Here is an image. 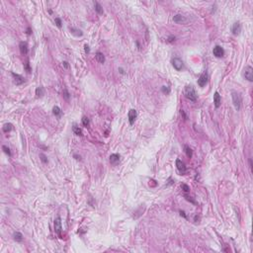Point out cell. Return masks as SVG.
Listing matches in <instances>:
<instances>
[{
    "label": "cell",
    "mask_w": 253,
    "mask_h": 253,
    "mask_svg": "<svg viewBox=\"0 0 253 253\" xmlns=\"http://www.w3.org/2000/svg\"><path fill=\"white\" fill-rule=\"evenodd\" d=\"M231 99H232V103H233V106L235 108L236 111H239L240 108H241V104H242V98H241V95L235 92V91H232L231 92Z\"/></svg>",
    "instance_id": "1"
},
{
    "label": "cell",
    "mask_w": 253,
    "mask_h": 253,
    "mask_svg": "<svg viewBox=\"0 0 253 253\" xmlns=\"http://www.w3.org/2000/svg\"><path fill=\"white\" fill-rule=\"evenodd\" d=\"M128 117H129V122L131 125H133L134 123V121L137 117V114H136V111L134 109H132L129 111V114H128Z\"/></svg>",
    "instance_id": "12"
},
{
    "label": "cell",
    "mask_w": 253,
    "mask_h": 253,
    "mask_svg": "<svg viewBox=\"0 0 253 253\" xmlns=\"http://www.w3.org/2000/svg\"><path fill=\"white\" fill-rule=\"evenodd\" d=\"M62 65H63L64 68H66V69L69 68V64H68V62H67V61H62Z\"/></svg>",
    "instance_id": "34"
},
{
    "label": "cell",
    "mask_w": 253,
    "mask_h": 253,
    "mask_svg": "<svg viewBox=\"0 0 253 253\" xmlns=\"http://www.w3.org/2000/svg\"><path fill=\"white\" fill-rule=\"evenodd\" d=\"M179 213H180V215H181L182 216H184L185 218H187V216L185 215V212H184V211H181V210H180V211H179Z\"/></svg>",
    "instance_id": "38"
},
{
    "label": "cell",
    "mask_w": 253,
    "mask_h": 253,
    "mask_svg": "<svg viewBox=\"0 0 253 253\" xmlns=\"http://www.w3.org/2000/svg\"><path fill=\"white\" fill-rule=\"evenodd\" d=\"M120 154L118 153H113L110 155V162L112 165H117L120 162Z\"/></svg>",
    "instance_id": "15"
},
{
    "label": "cell",
    "mask_w": 253,
    "mask_h": 253,
    "mask_svg": "<svg viewBox=\"0 0 253 253\" xmlns=\"http://www.w3.org/2000/svg\"><path fill=\"white\" fill-rule=\"evenodd\" d=\"M62 96L64 97V98L66 99V100H69L70 94H69V92H68L66 89H63V92H62Z\"/></svg>",
    "instance_id": "30"
},
{
    "label": "cell",
    "mask_w": 253,
    "mask_h": 253,
    "mask_svg": "<svg viewBox=\"0 0 253 253\" xmlns=\"http://www.w3.org/2000/svg\"><path fill=\"white\" fill-rule=\"evenodd\" d=\"M73 156H74V158H75V159H77V160H80V159H81V156H80V155H77V154H74Z\"/></svg>",
    "instance_id": "39"
},
{
    "label": "cell",
    "mask_w": 253,
    "mask_h": 253,
    "mask_svg": "<svg viewBox=\"0 0 253 253\" xmlns=\"http://www.w3.org/2000/svg\"><path fill=\"white\" fill-rule=\"evenodd\" d=\"M213 53L216 57H223L224 55V50H223V47L221 45H216L213 50Z\"/></svg>",
    "instance_id": "6"
},
{
    "label": "cell",
    "mask_w": 253,
    "mask_h": 253,
    "mask_svg": "<svg viewBox=\"0 0 253 253\" xmlns=\"http://www.w3.org/2000/svg\"><path fill=\"white\" fill-rule=\"evenodd\" d=\"M84 50H85V52H86V53H89V52H90L89 45H84Z\"/></svg>",
    "instance_id": "33"
},
{
    "label": "cell",
    "mask_w": 253,
    "mask_h": 253,
    "mask_svg": "<svg viewBox=\"0 0 253 253\" xmlns=\"http://www.w3.org/2000/svg\"><path fill=\"white\" fill-rule=\"evenodd\" d=\"M61 231H62V226H61V222H60V217H56L54 220V231L59 234L61 235Z\"/></svg>",
    "instance_id": "11"
},
{
    "label": "cell",
    "mask_w": 253,
    "mask_h": 253,
    "mask_svg": "<svg viewBox=\"0 0 253 253\" xmlns=\"http://www.w3.org/2000/svg\"><path fill=\"white\" fill-rule=\"evenodd\" d=\"M52 113H53V115H54L55 117H57V118H60L61 115H62L61 109H60L59 106H54V107L52 108Z\"/></svg>",
    "instance_id": "18"
},
{
    "label": "cell",
    "mask_w": 253,
    "mask_h": 253,
    "mask_svg": "<svg viewBox=\"0 0 253 253\" xmlns=\"http://www.w3.org/2000/svg\"><path fill=\"white\" fill-rule=\"evenodd\" d=\"M32 34V30H31V28H28L27 29V35H31Z\"/></svg>",
    "instance_id": "41"
},
{
    "label": "cell",
    "mask_w": 253,
    "mask_h": 253,
    "mask_svg": "<svg viewBox=\"0 0 253 253\" xmlns=\"http://www.w3.org/2000/svg\"><path fill=\"white\" fill-rule=\"evenodd\" d=\"M184 148H185V152H186L187 156L189 157V158H191V157L193 156V151H192V149L190 148L188 145H185Z\"/></svg>",
    "instance_id": "24"
},
{
    "label": "cell",
    "mask_w": 253,
    "mask_h": 253,
    "mask_svg": "<svg viewBox=\"0 0 253 253\" xmlns=\"http://www.w3.org/2000/svg\"><path fill=\"white\" fill-rule=\"evenodd\" d=\"M161 91L163 92L164 94H169L170 93V88L168 86H162L161 87Z\"/></svg>",
    "instance_id": "29"
},
{
    "label": "cell",
    "mask_w": 253,
    "mask_h": 253,
    "mask_svg": "<svg viewBox=\"0 0 253 253\" xmlns=\"http://www.w3.org/2000/svg\"><path fill=\"white\" fill-rule=\"evenodd\" d=\"M13 237L15 239L17 242H22L24 237H23V234L21 232H19V231H15L14 232V234H13Z\"/></svg>",
    "instance_id": "20"
},
{
    "label": "cell",
    "mask_w": 253,
    "mask_h": 253,
    "mask_svg": "<svg viewBox=\"0 0 253 253\" xmlns=\"http://www.w3.org/2000/svg\"><path fill=\"white\" fill-rule=\"evenodd\" d=\"M81 121H82V124H83V126H87L88 125H89V119L87 118V117H82V119H81Z\"/></svg>",
    "instance_id": "27"
},
{
    "label": "cell",
    "mask_w": 253,
    "mask_h": 253,
    "mask_svg": "<svg viewBox=\"0 0 253 253\" xmlns=\"http://www.w3.org/2000/svg\"><path fill=\"white\" fill-rule=\"evenodd\" d=\"M36 95L37 97H43L45 95V88L44 87H42V86H40V87H37V89H36Z\"/></svg>",
    "instance_id": "21"
},
{
    "label": "cell",
    "mask_w": 253,
    "mask_h": 253,
    "mask_svg": "<svg viewBox=\"0 0 253 253\" xmlns=\"http://www.w3.org/2000/svg\"><path fill=\"white\" fill-rule=\"evenodd\" d=\"M11 75L14 78V82H15L16 85H21V84H23L25 82V79H24V77H23L22 75L17 74L15 72H11Z\"/></svg>",
    "instance_id": "9"
},
{
    "label": "cell",
    "mask_w": 253,
    "mask_h": 253,
    "mask_svg": "<svg viewBox=\"0 0 253 253\" xmlns=\"http://www.w3.org/2000/svg\"><path fill=\"white\" fill-rule=\"evenodd\" d=\"M185 198H186L187 201H189V202H191V203H193V204H195V201L191 199V197H189V196H187V195H186V196H185Z\"/></svg>",
    "instance_id": "36"
},
{
    "label": "cell",
    "mask_w": 253,
    "mask_h": 253,
    "mask_svg": "<svg viewBox=\"0 0 253 253\" xmlns=\"http://www.w3.org/2000/svg\"><path fill=\"white\" fill-rule=\"evenodd\" d=\"M243 77L249 82L253 81V68L250 65H247L243 69Z\"/></svg>",
    "instance_id": "3"
},
{
    "label": "cell",
    "mask_w": 253,
    "mask_h": 253,
    "mask_svg": "<svg viewBox=\"0 0 253 253\" xmlns=\"http://www.w3.org/2000/svg\"><path fill=\"white\" fill-rule=\"evenodd\" d=\"M69 31H70V33L75 36V37H82L83 36V32L81 30H79V29H77V28H74V27H69Z\"/></svg>",
    "instance_id": "16"
},
{
    "label": "cell",
    "mask_w": 253,
    "mask_h": 253,
    "mask_svg": "<svg viewBox=\"0 0 253 253\" xmlns=\"http://www.w3.org/2000/svg\"><path fill=\"white\" fill-rule=\"evenodd\" d=\"M19 49H20V52L22 53L23 55H26L28 53L29 49H28V45H27L26 42H21L19 44Z\"/></svg>",
    "instance_id": "13"
},
{
    "label": "cell",
    "mask_w": 253,
    "mask_h": 253,
    "mask_svg": "<svg viewBox=\"0 0 253 253\" xmlns=\"http://www.w3.org/2000/svg\"><path fill=\"white\" fill-rule=\"evenodd\" d=\"M94 7H95V11H96L98 14H103L104 13V10H103V7L101 6V4L97 1H94Z\"/></svg>",
    "instance_id": "17"
},
{
    "label": "cell",
    "mask_w": 253,
    "mask_h": 253,
    "mask_svg": "<svg viewBox=\"0 0 253 253\" xmlns=\"http://www.w3.org/2000/svg\"><path fill=\"white\" fill-rule=\"evenodd\" d=\"M95 57H96V60L98 62H100V63H104L105 62V56L102 52H97L96 54H95Z\"/></svg>",
    "instance_id": "19"
},
{
    "label": "cell",
    "mask_w": 253,
    "mask_h": 253,
    "mask_svg": "<svg viewBox=\"0 0 253 253\" xmlns=\"http://www.w3.org/2000/svg\"><path fill=\"white\" fill-rule=\"evenodd\" d=\"M2 149H3V151L7 154L8 156H11V150H10V148H9L8 146H6V145H3V146H2Z\"/></svg>",
    "instance_id": "28"
},
{
    "label": "cell",
    "mask_w": 253,
    "mask_h": 253,
    "mask_svg": "<svg viewBox=\"0 0 253 253\" xmlns=\"http://www.w3.org/2000/svg\"><path fill=\"white\" fill-rule=\"evenodd\" d=\"M54 22H55V24H56V26L59 27V28H61V20H60V18H55L54 19Z\"/></svg>",
    "instance_id": "32"
},
{
    "label": "cell",
    "mask_w": 253,
    "mask_h": 253,
    "mask_svg": "<svg viewBox=\"0 0 253 253\" xmlns=\"http://www.w3.org/2000/svg\"><path fill=\"white\" fill-rule=\"evenodd\" d=\"M24 68H25V70L28 72V73H31V71H32V68L30 66V63H29V60H26V62L24 63Z\"/></svg>",
    "instance_id": "25"
},
{
    "label": "cell",
    "mask_w": 253,
    "mask_h": 253,
    "mask_svg": "<svg viewBox=\"0 0 253 253\" xmlns=\"http://www.w3.org/2000/svg\"><path fill=\"white\" fill-rule=\"evenodd\" d=\"M175 41V37L174 36H170V37L168 38V42L169 43H172V42H174Z\"/></svg>",
    "instance_id": "37"
},
{
    "label": "cell",
    "mask_w": 253,
    "mask_h": 253,
    "mask_svg": "<svg viewBox=\"0 0 253 253\" xmlns=\"http://www.w3.org/2000/svg\"><path fill=\"white\" fill-rule=\"evenodd\" d=\"M208 73L205 71V72H203L201 75H200V77H199V79H198V85L200 86V87H204V86H206V84L208 83Z\"/></svg>",
    "instance_id": "4"
},
{
    "label": "cell",
    "mask_w": 253,
    "mask_h": 253,
    "mask_svg": "<svg viewBox=\"0 0 253 253\" xmlns=\"http://www.w3.org/2000/svg\"><path fill=\"white\" fill-rule=\"evenodd\" d=\"M240 32H241V24H240V22L237 21V22H235L232 25V27H231V33L234 36H238L240 34Z\"/></svg>",
    "instance_id": "8"
},
{
    "label": "cell",
    "mask_w": 253,
    "mask_h": 253,
    "mask_svg": "<svg viewBox=\"0 0 253 253\" xmlns=\"http://www.w3.org/2000/svg\"><path fill=\"white\" fill-rule=\"evenodd\" d=\"M173 21L177 24H185L187 23V18L185 16L181 15V14H176V15L173 17Z\"/></svg>",
    "instance_id": "10"
},
{
    "label": "cell",
    "mask_w": 253,
    "mask_h": 253,
    "mask_svg": "<svg viewBox=\"0 0 253 253\" xmlns=\"http://www.w3.org/2000/svg\"><path fill=\"white\" fill-rule=\"evenodd\" d=\"M181 188H182V190H183L185 193H187V192L190 191V187L188 186L187 184H182V185H181Z\"/></svg>",
    "instance_id": "31"
},
{
    "label": "cell",
    "mask_w": 253,
    "mask_h": 253,
    "mask_svg": "<svg viewBox=\"0 0 253 253\" xmlns=\"http://www.w3.org/2000/svg\"><path fill=\"white\" fill-rule=\"evenodd\" d=\"M214 103H215L216 108H220V106L222 104V97L218 94V92H215L214 94Z\"/></svg>",
    "instance_id": "14"
},
{
    "label": "cell",
    "mask_w": 253,
    "mask_h": 253,
    "mask_svg": "<svg viewBox=\"0 0 253 253\" xmlns=\"http://www.w3.org/2000/svg\"><path fill=\"white\" fill-rule=\"evenodd\" d=\"M119 71H120V73H122V74H125V70L122 68V67H120L119 68Z\"/></svg>",
    "instance_id": "40"
},
{
    "label": "cell",
    "mask_w": 253,
    "mask_h": 253,
    "mask_svg": "<svg viewBox=\"0 0 253 253\" xmlns=\"http://www.w3.org/2000/svg\"><path fill=\"white\" fill-rule=\"evenodd\" d=\"M180 113H181V115L184 117V119L185 120H187L188 119V117H187V115H186V113L184 112V110H180Z\"/></svg>",
    "instance_id": "35"
},
{
    "label": "cell",
    "mask_w": 253,
    "mask_h": 253,
    "mask_svg": "<svg viewBox=\"0 0 253 253\" xmlns=\"http://www.w3.org/2000/svg\"><path fill=\"white\" fill-rule=\"evenodd\" d=\"M185 96L190 100V101H193L195 102L196 100H197V92H196V90L194 88L192 85H189V86H187L186 88H185Z\"/></svg>",
    "instance_id": "2"
},
{
    "label": "cell",
    "mask_w": 253,
    "mask_h": 253,
    "mask_svg": "<svg viewBox=\"0 0 253 253\" xmlns=\"http://www.w3.org/2000/svg\"><path fill=\"white\" fill-rule=\"evenodd\" d=\"M72 131H73V133H74L76 135H82V131L81 129L79 128V126H77L76 124H74L73 126H72Z\"/></svg>",
    "instance_id": "22"
},
{
    "label": "cell",
    "mask_w": 253,
    "mask_h": 253,
    "mask_svg": "<svg viewBox=\"0 0 253 253\" xmlns=\"http://www.w3.org/2000/svg\"><path fill=\"white\" fill-rule=\"evenodd\" d=\"M40 159H41V161H42L44 164H47L49 162L48 157L45 156V154H44V153H40Z\"/></svg>",
    "instance_id": "26"
},
{
    "label": "cell",
    "mask_w": 253,
    "mask_h": 253,
    "mask_svg": "<svg viewBox=\"0 0 253 253\" xmlns=\"http://www.w3.org/2000/svg\"><path fill=\"white\" fill-rule=\"evenodd\" d=\"M176 167H177L179 173H180L181 175L185 174V172H186V166H185L184 162H183L181 159H177V160H176Z\"/></svg>",
    "instance_id": "7"
},
{
    "label": "cell",
    "mask_w": 253,
    "mask_h": 253,
    "mask_svg": "<svg viewBox=\"0 0 253 253\" xmlns=\"http://www.w3.org/2000/svg\"><path fill=\"white\" fill-rule=\"evenodd\" d=\"M172 65L173 67L176 69V70H181L183 66H184V64H183V61L182 60H180L179 57H174L173 60H172Z\"/></svg>",
    "instance_id": "5"
},
{
    "label": "cell",
    "mask_w": 253,
    "mask_h": 253,
    "mask_svg": "<svg viewBox=\"0 0 253 253\" xmlns=\"http://www.w3.org/2000/svg\"><path fill=\"white\" fill-rule=\"evenodd\" d=\"M12 126H12V124L8 123V124H5V125L3 126V129H2V130H3L4 133H9V132L12 130Z\"/></svg>",
    "instance_id": "23"
}]
</instances>
